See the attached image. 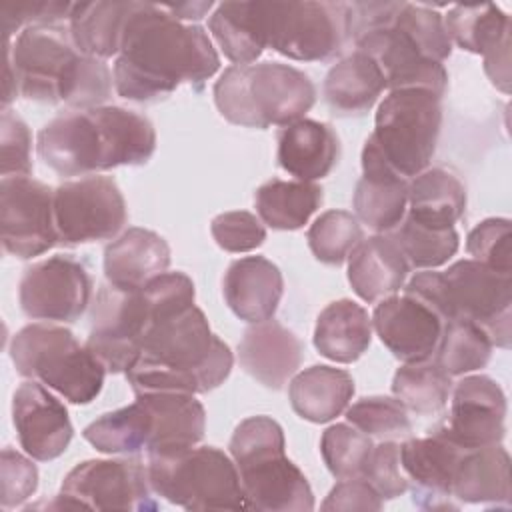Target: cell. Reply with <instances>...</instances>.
<instances>
[{"label": "cell", "mask_w": 512, "mask_h": 512, "mask_svg": "<svg viewBox=\"0 0 512 512\" xmlns=\"http://www.w3.org/2000/svg\"><path fill=\"white\" fill-rule=\"evenodd\" d=\"M372 328L394 358L412 364L434 356L444 322L418 298L410 294H392L376 304Z\"/></svg>", "instance_id": "20"}, {"label": "cell", "mask_w": 512, "mask_h": 512, "mask_svg": "<svg viewBox=\"0 0 512 512\" xmlns=\"http://www.w3.org/2000/svg\"><path fill=\"white\" fill-rule=\"evenodd\" d=\"M40 160L60 176H92L118 166H142L156 150L152 122L122 106L58 114L38 132Z\"/></svg>", "instance_id": "2"}, {"label": "cell", "mask_w": 512, "mask_h": 512, "mask_svg": "<svg viewBox=\"0 0 512 512\" xmlns=\"http://www.w3.org/2000/svg\"><path fill=\"white\" fill-rule=\"evenodd\" d=\"M384 500L380 498V494L372 488V484L358 476V478H344L340 480L330 494L326 496V500L322 502V510H382Z\"/></svg>", "instance_id": "52"}, {"label": "cell", "mask_w": 512, "mask_h": 512, "mask_svg": "<svg viewBox=\"0 0 512 512\" xmlns=\"http://www.w3.org/2000/svg\"><path fill=\"white\" fill-rule=\"evenodd\" d=\"M408 182L390 168L368 136L362 148V178L352 196L356 218L378 234L392 232L408 210Z\"/></svg>", "instance_id": "22"}, {"label": "cell", "mask_w": 512, "mask_h": 512, "mask_svg": "<svg viewBox=\"0 0 512 512\" xmlns=\"http://www.w3.org/2000/svg\"><path fill=\"white\" fill-rule=\"evenodd\" d=\"M392 392L406 410L420 416L440 412L452 392V376H448L434 360L404 364L392 378Z\"/></svg>", "instance_id": "40"}, {"label": "cell", "mask_w": 512, "mask_h": 512, "mask_svg": "<svg viewBox=\"0 0 512 512\" xmlns=\"http://www.w3.org/2000/svg\"><path fill=\"white\" fill-rule=\"evenodd\" d=\"M148 480L156 496L186 510H248L234 460L214 446H188L148 454Z\"/></svg>", "instance_id": "9"}, {"label": "cell", "mask_w": 512, "mask_h": 512, "mask_svg": "<svg viewBox=\"0 0 512 512\" xmlns=\"http://www.w3.org/2000/svg\"><path fill=\"white\" fill-rule=\"evenodd\" d=\"M218 68V52L202 26L176 20L164 4L132 2L112 68L120 98L158 102L180 84L200 90Z\"/></svg>", "instance_id": "1"}, {"label": "cell", "mask_w": 512, "mask_h": 512, "mask_svg": "<svg viewBox=\"0 0 512 512\" xmlns=\"http://www.w3.org/2000/svg\"><path fill=\"white\" fill-rule=\"evenodd\" d=\"M266 48L302 62L330 60L350 40L348 2H256Z\"/></svg>", "instance_id": "11"}, {"label": "cell", "mask_w": 512, "mask_h": 512, "mask_svg": "<svg viewBox=\"0 0 512 512\" xmlns=\"http://www.w3.org/2000/svg\"><path fill=\"white\" fill-rule=\"evenodd\" d=\"M2 508L10 510L26 502L38 488V468L24 454L2 450Z\"/></svg>", "instance_id": "51"}, {"label": "cell", "mask_w": 512, "mask_h": 512, "mask_svg": "<svg viewBox=\"0 0 512 512\" xmlns=\"http://www.w3.org/2000/svg\"><path fill=\"white\" fill-rule=\"evenodd\" d=\"M214 102L232 124L284 128L302 120L314 106L316 86L306 72L290 64H234L216 80Z\"/></svg>", "instance_id": "6"}, {"label": "cell", "mask_w": 512, "mask_h": 512, "mask_svg": "<svg viewBox=\"0 0 512 512\" xmlns=\"http://www.w3.org/2000/svg\"><path fill=\"white\" fill-rule=\"evenodd\" d=\"M32 136L26 122L12 110H2L0 116V152L2 178L30 176L32 172Z\"/></svg>", "instance_id": "49"}, {"label": "cell", "mask_w": 512, "mask_h": 512, "mask_svg": "<svg viewBox=\"0 0 512 512\" xmlns=\"http://www.w3.org/2000/svg\"><path fill=\"white\" fill-rule=\"evenodd\" d=\"M484 72L498 90L510 92V38L484 54Z\"/></svg>", "instance_id": "53"}, {"label": "cell", "mask_w": 512, "mask_h": 512, "mask_svg": "<svg viewBox=\"0 0 512 512\" xmlns=\"http://www.w3.org/2000/svg\"><path fill=\"white\" fill-rule=\"evenodd\" d=\"M16 372L58 392L72 404H90L104 386L106 368L76 336L52 322H34L10 342Z\"/></svg>", "instance_id": "7"}, {"label": "cell", "mask_w": 512, "mask_h": 512, "mask_svg": "<svg viewBox=\"0 0 512 512\" xmlns=\"http://www.w3.org/2000/svg\"><path fill=\"white\" fill-rule=\"evenodd\" d=\"M394 26L428 58L444 62L452 54V40L444 26V16L428 6L402 2Z\"/></svg>", "instance_id": "45"}, {"label": "cell", "mask_w": 512, "mask_h": 512, "mask_svg": "<svg viewBox=\"0 0 512 512\" xmlns=\"http://www.w3.org/2000/svg\"><path fill=\"white\" fill-rule=\"evenodd\" d=\"M448 416L432 432L462 450L500 444L506 434V396L500 384L484 374H464L452 384Z\"/></svg>", "instance_id": "17"}, {"label": "cell", "mask_w": 512, "mask_h": 512, "mask_svg": "<svg viewBox=\"0 0 512 512\" xmlns=\"http://www.w3.org/2000/svg\"><path fill=\"white\" fill-rule=\"evenodd\" d=\"M234 356L212 330L198 306L156 322L144 338L136 362L124 372L134 394L218 388L232 372Z\"/></svg>", "instance_id": "3"}, {"label": "cell", "mask_w": 512, "mask_h": 512, "mask_svg": "<svg viewBox=\"0 0 512 512\" xmlns=\"http://www.w3.org/2000/svg\"><path fill=\"white\" fill-rule=\"evenodd\" d=\"M228 308L244 322L270 320L284 292L280 268L264 256H244L234 260L222 282Z\"/></svg>", "instance_id": "24"}, {"label": "cell", "mask_w": 512, "mask_h": 512, "mask_svg": "<svg viewBox=\"0 0 512 512\" xmlns=\"http://www.w3.org/2000/svg\"><path fill=\"white\" fill-rule=\"evenodd\" d=\"M152 494L144 460H86L64 476L60 494L48 508L148 512L158 508Z\"/></svg>", "instance_id": "12"}, {"label": "cell", "mask_w": 512, "mask_h": 512, "mask_svg": "<svg viewBox=\"0 0 512 512\" xmlns=\"http://www.w3.org/2000/svg\"><path fill=\"white\" fill-rule=\"evenodd\" d=\"M398 244L410 268L432 270L446 264L460 246V236L456 228H432L416 222L408 214L404 220L388 232Z\"/></svg>", "instance_id": "41"}, {"label": "cell", "mask_w": 512, "mask_h": 512, "mask_svg": "<svg viewBox=\"0 0 512 512\" xmlns=\"http://www.w3.org/2000/svg\"><path fill=\"white\" fill-rule=\"evenodd\" d=\"M510 240L512 236L508 218H486L470 230L466 238V250L474 260L498 272L512 274Z\"/></svg>", "instance_id": "46"}, {"label": "cell", "mask_w": 512, "mask_h": 512, "mask_svg": "<svg viewBox=\"0 0 512 512\" xmlns=\"http://www.w3.org/2000/svg\"><path fill=\"white\" fill-rule=\"evenodd\" d=\"M356 50L368 54L382 78L386 88H422L438 98L448 88V72L440 62L428 60L396 26L394 22L376 30H370L354 40Z\"/></svg>", "instance_id": "21"}, {"label": "cell", "mask_w": 512, "mask_h": 512, "mask_svg": "<svg viewBox=\"0 0 512 512\" xmlns=\"http://www.w3.org/2000/svg\"><path fill=\"white\" fill-rule=\"evenodd\" d=\"M306 240L316 260L340 266L364 240V230L356 214L348 210H326L308 228Z\"/></svg>", "instance_id": "42"}, {"label": "cell", "mask_w": 512, "mask_h": 512, "mask_svg": "<svg viewBox=\"0 0 512 512\" xmlns=\"http://www.w3.org/2000/svg\"><path fill=\"white\" fill-rule=\"evenodd\" d=\"M384 88L376 62L368 54L354 50L328 70L322 96L334 114L362 116L376 104Z\"/></svg>", "instance_id": "30"}, {"label": "cell", "mask_w": 512, "mask_h": 512, "mask_svg": "<svg viewBox=\"0 0 512 512\" xmlns=\"http://www.w3.org/2000/svg\"><path fill=\"white\" fill-rule=\"evenodd\" d=\"M154 434V416L142 396L124 408L112 410L90 422L82 436L98 452L136 456L148 452Z\"/></svg>", "instance_id": "35"}, {"label": "cell", "mask_w": 512, "mask_h": 512, "mask_svg": "<svg viewBox=\"0 0 512 512\" xmlns=\"http://www.w3.org/2000/svg\"><path fill=\"white\" fill-rule=\"evenodd\" d=\"M322 188L316 182L272 178L254 194L260 220L274 230H298L322 204Z\"/></svg>", "instance_id": "36"}, {"label": "cell", "mask_w": 512, "mask_h": 512, "mask_svg": "<svg viewBox=\"0 0 512 512\" xmlns=\"http://www.w3.org/2000/svg\"><path fill=\"white\" fill-rule=\"evenodd\" d=\"M6 54L26 100L88 110L104 106L112 94L114 76L108 64L78 52L68 24L28 26L14 42L6 40Z\"/></svg>", "instance_id": "4"}, {"label": "cell", "mask_w": 512, "mask_h": 512, "mask_svg": "<svg viewBox=\"0 0 512 512\" xmlns=\"http://www.w3.org/2000/svg\"><path fill=\"white\" fill-rule=\"evenodd\" d=\"M354 396L350 372L326 364L310 366L292 376L288 398L292 410L314 424H326L340 416Z\"/></svg>", "instance_id": "29"}, {"label": "cell", "mask_w": 512, "mask_h": 512, "mask_svg": "<svg viewBox=\"0 0 512 512\" xmlns=\"http://www.w3.org/2000/svg\"><path fill=\"white\" fill-rule=\"evenodd\" d=\"M208 28L234 64H254L266 50L256 2H222L208 18Z\"/></svg>", "instance_id": "37"}, {"label": "cell", "mask_w": 512, "mask_h": 512, "mask_svg": "<svg viewBox=\"0 0 512 512\" xmlns=\"http://www.w3.org/2000/svg\"><path fill=\"white\" fill-rule=\"evenodd\" d=\"M248 510L310 512L314 494L304 472L286 456L282 426L270 416L242 420L230 438Z\"/></svg>", "instance_id": "5"}, {"label": "cell", "mask_w": 512, "mask_h": 512, "mask_svg": "<svg viewBox=\"0 0 512 512\" xmlns=\"http://www.w3.org/2000/svg\"><path fill=\"white\" fill-rule=\"evenodd\" d=\"M2 246L10 256L30 260L58 242L54 222V190L30 176L0 180Z\"/></svg>", "instance_id": "15"}, {"label": "cell", "mask_w": 512, "mask_h": 512, "mask_svg": "<svg viewBox=\"0 0 512 512\" xmlns=\"http://www.w3.org/2000/svg\"><path fill=\"white\" fill-rule=\"evenodd\" d=\"M12 422L24 452L40 462L62 456L74 436L66 406L36 380L16 388Z\"/></svg>", "instance_id": "19"}, {"label": "cell", "mask_w": 512, "mask_h": 512, "mask_svg": "<svg viewBox=\"0 0 512 512\" xmlns=\"http://www.w3.org/2000/svg\"><path fill=\"white\" fill-rule=\"evenodd\" d=\"M212 238L226 252H250L264 244L266 228L262 220L246 210L218 214L210 224Z\"/></svg>", "instance_id": "47"}, {"label": "cell", "mask_w": 512, "mask_h": 512, "mask_svg": "<svg viewBox=\"0 0 512 512\" xmlns=\"http://www.w3.org/2000/svg\"><path fill=\"white\" fill-rule=\"evenodd\" d=\"M170 266L168 242L146 228H128L104 250V274L108 284L122 290L144 288Z\"/></svg>", "instance_id": "25"}, {"label": "cell", "mask_w": 512, "mask_h": 512, "mask_svg": "<svg viewBox=\"0 0 512 512\" xmlns=\"http://www.w3.org/2000/svg\"><path fill=\"white\" fill-rule=\"evenodd\" d=\"M464 452L432 430L428 436L400 442V464L416 506L426 510H456L460 506L452 496V482Z\"/></svg>", "instance_id": "18"}, {"label": "cell", "mask_w": 512, "mask_h": 512, "mask_svg": "<svg viewBox=\"0 0 512 512\" xmlns=\"http://www.w3.org/2000/svg\"><path fill=\"white\" fill-rule=\"evenodd\" d=\"M154 416L152 444L146 454L196 446L206 430V410L186 392H140Z\"/></svg>", "instance_id": "32"}, {"label": "cell", "mask_w": 512, "mask_h": 512, "mask_svg": "<svg viewBox=\"0 0 512 512\" xmlns=\"http://www.w3.org/2000/svg\"><path fill=\"white\" fill-rule=\"evenodd\" d=\"M92 278L70 254H56L28 266L18 284L22 312L42 322H74L88 308Z\"/></svg>", "instance_id": "16"}, {"label": "cell", "mask_w": 512, "mask_h": 512, "mask_svg": "<svg viewBox=\"0 0 512 512\" xmlns=\"http://www.w3.org/2000/svg\"><path fill=\"white\" fill-rule=\"evenodd\" d=\"M444 26L454 44L482 56L510 38V16L496 4H456L444 16Z\"/></svg>", "instance_id": "38"}, {"label": "cell", "mask_w": 512, "mask_h": 512, "mask_svg": "<svg viewBox=\"0 0 512 512\" xmlns=\"http://www.w3.org/2000/svg\"><path fill=\"white\" fill-rule=\"evenodd\" d=\"M374 442L352 424H332L322 432L320 454L326 468L338 480L364 474Z\"/></svg>", "instance_id": "44"}, {"label": "cell", "mask_w": 512, "mask_h": 512, "mask_svg": "<svg viewBox=\"0 0 512 512\" xmlns=\"http://www.w3.org/2000/svg\"><path fill=\"white\" fill-rule=\"evenodd\" d=\"M132 0L74 2L68 30L78 52L98 60L118 56Z\"/></svg>", "instance_id": "33"}, {"label": "cell", "mask_w": 512, "mask_h": 512, "mask_svg": "<svg viewBox=\"0 0 512 512\" xmlns=\"http://www.w3.org/2000/svg\"><path fill=\"white\" fill-rule=\"evenodd\" d=\"M348 424L372 440H402L412 432L406 406L390 396H366L346 408Z\"/></svg>", "instance_id": "43"}, {"label": "cell", "mask_w": 512, "mask_h": 512, "mask_svg": "<svg viewBox=\"0 0 512 512\" xmlns=\"http://www.w3.org/2000/svg\"><path fill=\"white\" fill-rule=\"evenodd\" d=\"M74 2L58 0H32V2H8L2 4V26L4 36H10L16 30L38 24H68Z\"/></svg>", "instance_id": "50"}, {"label": "cell", "mask_w": 512, "mask_h": 512, "mask_svg": "<svg viewBox=\"0 0 512 512\" xmlns=\"http://www.w3.org/2000/svg\"><path fill=\"white\" fill-rule=\"evenodd\" d=\"M466 210V186L448 168H426L408 182V216L432 228H452Z\"/></svg>", "instance_id": "34"}, {"label": "cell", "mask_w": 512, "mask_h": 512, "mask_svg": "<svg viewBox=\"0 0 512 512\" xmlns=\"http://www.w3.org/2000/svg\"><path fill=\"white\" fill-rule=\"evenodd\" d=\"M278 164L302 182H316L332 172L340 158V140L326 122L302 118L278 132Z\"/></svg>", "instance_id": "27"}, {"label": "cell", "mask_w": 512, "mask_h": 512, "mask_svg": "<svg viewBox=\"0 0 512 512\" xmlns=\"http://www.w3.org/2000/svg\"><path fill=\"white\" fill-rule=\"evenodd\" d=\"M302 356V340L272 318L252 324L238 342L240 366L270 390H282L292 380Z\"/></svg>", "instance_id": "23"}, {"label": "cell", "mask_w": 512, "mask_h": 512, "mask_svg": "<svg viewBox=\"0 0 512 512\" xmlns=\"http://www.w3.org/2000/svg\"><path fill=\"white\" fill-rule=\"evenodd\" d=\"M442 98L422 88L392 90L378 106L370 138L390 168L412 180L436 152L442 128Z\"/></svg>", "instance_id": "10"}, {"label": "cell", "mask_w": 512, "mask_h": 512, "mask_svg": "<svg viewBox=\"0 0 512 512\" xmlns=\"http://www.w3.org/2000/svg\"><path fill=\"white\" fill-rule=\"evenodd\" d=\"M176 314L172 296L158 282L136 290H122L106 282L98 288L92 304L86 346L108 372H126L136 362L150 328Z\"/></svg>", "instance_id": "8"}, {"label": "cell", "mask_w": 512, "mask_h": 512, "mask_svg": "<svg viewBox=\"0 0 512 512\" xmlns=\"http://www.w3.org/2000/svg\"><path fill=\"white\" fill-rule=\"evenodd\" d=\"M510 456L500 444L466 450L452 482L458 504L510 506Z\"/></svg>", "instance_id": "28"}, {"label": "cell", "mask_w": 512, "mask_h": 512, "mask_svg": "<svg viewBox=\"0 0 512 512\" xmlns=\"http://www.w3.org/2000/svg\"><path fill=\"white\" fill-rule=\"evenodd\" d=\"M442 276L450 320H472L490 336L494 346L510 348L512 274L498 272L474 258H464L448 266Z\"/></svg>", "instance_id": "14"}, {"label": "cell", "mask_w": 512, "mask_h": 512, "mask_svg": "<svg viewBox=\"0 0 512 512\" xmlns=\"http://www.w3.org/2000/svg\"><path fill=\"white\" fill-rule=\"evenodd\" d=\"M362 478L372 484L382 500H394L402 496L408 490V480L400 464V442L380 440L374 444Z\"/></svg>", "instance_id": "48"}, {"label": "cell", "mask_w": 512, "mask_h": 512, "mask_svg": "<svg viewBox=\"0 0 512 512\" xmlns=\"http://www.w3.org/2000/svg\"><path fill=\"white\" fill-rule=\"evenodd\" d=\"M164 8L180 22H192L206 16L212 2H184V4H164Z\"/></svg>", "instance_id": "54"}, {"label": "cell", "mask_w": 512, "mask_h": 512, "mask_svg": "<svg viewBox=\"0 0 512 512\" xmlns=\"http://www.w3.org/2000/svg\"><path fill=\"white\" fill-rule=\"evenodd\" d=\"M370 340L372 318L354 300H334L316 318L314 346L328 360L356 362L368 350Z\"/></svg>", "instance_id": "31"}, {"label": "cell", "mask_w": 512, "mask_h": 512, "mask_svg": "<svg viewBox=\"0 0 512 512\" xmlns=\"http://www.w3.org/2000/svg\"><path fill=\"white\" fill-rule=\"evenodd\" d=\"M126 220V200L110 176H82L54 188V222L64 246L112 240Z\"/></svg>", "instance_id": "13"}, {"label": "cell", "mask_w": 512, "mask_h": 512, "mask_svg": "<svg viewBox=\"0 0 512 512\" xmlns=\"http://www.w3.org/2000/svg\"><path fill=\"white\" fill-rule=\"evenodd\" d=\"M490 336L472 320L454 318L444 324L434 362L448 376H464L484 368L492 356Z\"/></svg>", "instance_id": "39"}, {"label": "cell", "mask_w": 512, "mask_h": 512, "mask_svg": "<svg viewBox=\"0 0 512 512\" xmlns=\"http://www.w3.org/2000/svg\"><path fill=\"white\" fill-rule=\"evenodd\" d=\"M410 266L394 238L374 234L348 256V282L364 302H380L404 288Z\"/></svg>", "instance_id": "26"}]
</instances>
